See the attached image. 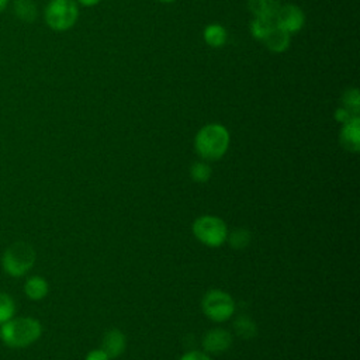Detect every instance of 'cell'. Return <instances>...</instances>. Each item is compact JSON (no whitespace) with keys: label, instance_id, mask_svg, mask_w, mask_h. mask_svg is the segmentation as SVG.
Masks as SVG:
<instances>
[{"label":"cell","instance_id":"cell-13","mask_svg":"<svg viewBox=\"0 0 360 360\" xmlns=\"http://www.w3.org/2000/svg\"><path fill=\"white\" fill-rule=\"evenodd\" d=\"M48 291H49V284L41 276H32L25 281L24 292L32 301H39V300L45 298Z\"/></svg>","mask_w":360,"mask_h":360},{"label":"cell","instance_id":"cell-15","mask_svg":"<svg viewBox=\"0 0 360 360\" xmlns=\"http://www.w3.org/2000/svg\"><path fill=\"white\" fill-rule=\"evenodd\" d=\"M202 37H204L205 44L210 45L211 48H221L226 42L228 32H226V30L221 24L212 22V24H208L204 28Z\"/></svg>","mask_w":360,"mask_h":360},{"label":"cell","instance_id":"cell-2","mask_svg":"<svg viewBox=\"0 0 360 360\" xmlns=\"http://www.w3.org/2000/svg\"><path fill=\"white\" fill-rule=\"evenodd\" d=\"M42 335V325L32 316L11 318L10 321L0 325L1 342L13 349L27 347L35 343Z\"/></svg>","mask_w":360,"mask_h":360},{"label":"cell","instance_id":"cell-9","mask_svg":"<svg viewBox=\"0 0 360 360\" xmlns=\"http://www.w3.org/2000/svg\"><path fill=\"white\" fill-rule=\"evenodd\" d=\"M339 142L347 152H359L360 149V118L359 115L350 118L347 122L343 124Z\"/></svg>","mask_w":360,"mask_h":360},{"label":"cell","instance_id":"cell-23","mask_svg":"<svg viewBox=\"0 0 360 360\" xmlns=\"http://www.w3.org/2000/svg\"><path fill=\"white\" fill-rule=\"evenodd\" d=\"M353 117H356V115H353L350 111H347V110L343 108V107L335 110V120H336L338 122H340V124L347 122V121H349L350 118H353Z\"/></svg>","mask_w":360,"mask_h":360},{"label":"cell","instance_id":"cell-21","mask_svg":"<svg viewBox=\"0 0 360 360\" xmlns=\"http://www.w3.org/2000/svg\"><path fill=\"white\" fill-rule=\"evenodd\" d=\"M342 107L350 111L353 115H359V108H360V94L356 87L347 89L343 96H342Z\"/></svg>","mask_w":360,"mask_h":360},{"label":"cell","instance_id":"cell-24","mask_svg":"<svg viewBox=\"0 0 360 360\" xmlns=\"http://www.w3.org/2000/svg\"><path fill=\"white\" fill-rule=\"evenodd\" d=\"M84 360H111L103 349H94L86 354Z\"/></svg>","mask_w":360,"mask_h":360},{"label":"cell","instance_id":"cell-8","mask_svg":"<svg viewBox=\"0 0 360 360\" xmlns=\"http://www.w3.org/2000/svg\"><path fill=\"white\" fill-rule=\"evenodd\" d=\"M231 345H232V335L222 328L210 329L202 339V347L205 353H211V354L224 353L231 347Z\"/></svg>","mask_w":360,"mask_h":360},{"label":"cell","instance_id":"cell-17","mask_svg":"<svg viewBox=\"0 0 360 360\" xmlns=\"http://www.w3.org/2000/svg\"><path fill=\"white\" fill-rule=\"evenodd\" d=\"M233 330L242 339H252L257 335V326L248 315H240L233 322Z\"/></svg>","mask_w":360,"mask_h":360},{"label":"cell","instance_id":"cell-18","mask_svg":"<svg viewBox=\"0 0 360 360\" xmlns=\"http://www.w3.org/2000/svg\"><path fill=\"white\" fill-rule=\"evenodd\" d=\"M226 240L233 249H245L252 240V233L245 228H238L228 233Z\"/></svg>","mask_w":360,"mask_h":360},{"label":"cell","instance_id":"cell-26","mask_svg":"<svg viewBox=\"0 0 360 360\" xmlns=\"http://www.w3.org/2000/svg\"><path fill=\"white\" fill-rule=\"evenodd\" d=\"M8 3H10V0H0V13H3L7 8Z\"/></svg>","mask_w":360,"mask_h":360},{"label":"cell","instance_id":"cell-27","mask_svg":"<svg viewBox=\"0 0 360 360\" xmlns=\"http://www.w3.org/2000/svg\"><path fill=\"white\" fill-rule=\"evenodd\" d=\"M158 1H160V3H173L174 0H158Z\"/></svg>","mask_w":360,"mask_h":360},{"label":"cell","instance_id":"cell-19","mask_svg":"<svg viewBox=\"0 0 360 360\" xmlns=\"http://www.w3.org/2000/svg\"><path fill=\"white\" fill-rule=\"evenodd\" d=\"M211 174H212V169H211V166L205 160L194 162L191 165V167H190V177L195 183H205V181H208Z\"/></svg>","mask_w":360,"mask_h":360},{"label":"cell","instance_id":"cell-3","mask_svg":"<svg viewBox=\"0 0 360 360\" xmlns=\"http://www.w3.org/2000/svg\"><path fill=\"white\" fill-rule=\"evenodd\" d=\"M35 263V250L27 242H15L10 245L3 256L1 266L3 270L11 277L25 276Z\"/></svg>","mask_w":360,"mask_h":360},{"label":"cell","instance_id":"cell-11","mask_svg":"<svg viewBox=\"0 0 360 360\" xmlns=\"http://www.w3.org/2000/svg\"><path fill=\"white\" fill-rule=\"evenodd\" d=\"M291 41V34L278 27L277 24L273 27V30L266 35V38L262 41L264 46L276 53H281L288 49Z\"/></svg>","mask_w":360,"mask_h":360},{"label":"cell","instance_id":"cell-7","mask_svg":"<svg viewBox=\"0 0 360 360\" xmlns=\"http://www.w3.org/2000/svg\"><path fill=\"white\" fill-rule=\"evenodd\" d=\"M274 21L278 27H281L287 32L295 34L305 24V14L295 4H284V6H280L274 17Z\"/></svg>","mask_w":360,"mask_h":360},{"label":"cell","instance_id":"cell-16","mask_svg":"<svg viewBox=\"0 0 360 360\" xmlns=\"http://www.w3.org/2000/svg\"><path fill=\"white\" fill-rule=\"evenodd\" d=\"M274 25H276L274 18L253 17V20L249 24V31L255 39L263 41L266 38V35L273 30Z\"/></svg>","mask_w":360,"mask_h":360},{"label":"cell","instance_id":"cell-6","mask_svg":"<svg viewBox=\"0 0 360 360\" xmlns=\"http://www.w3.org/2000/svg\"><path fill=\"white\" fill-rule=\"evenodd\" d=\"M201 308L204 315L212 322H225L235 314V301L226 291L214 288L204 295Z\"/></svg>","mask_w":360,"mask_h":360},{"label":"cell","instance_id":"cell-5","mask_svg":"<svg viewBox=\"0 0 360 360\" xmlns=\"http://www.w3.org/2000/svg\"><path fill=\"white\" fill-rule=\"evenodd\" d=\"M194 236L208 248H219L226 242L228 226L225 221L217 215H201L193 222Z\"/></svg>","mask_w":360,"mask_h":360},{"label":"cell","instance_id":"cell-14","mask_svg":"<svg viewBox=\"0 0 360 360\" xmlns=\"http://www.w3.org/2000/svg\"><path fill=\"white\" fill-rule=\"evenodd\" d=\"M14 15L24 22H34L38 17V8L34 0H13Z\"/></svg>","mask_w":360,"mask_h":360},{"label":"cell","instance_id":"cell-12","mask_svg":"<svg viewBox=\"0 0 360 360\" xmlns=\"http://www.w3.org/2000/svg\"><path fill=\"white\" fill-rule=\"evenodd\" d=\"M280 6V0H248V8L253 17L274 18Z\"/></svg>","mask_w":360,"mask_h":360},{"label":"cell","instance_id":"cell-20","mask_svg":"<svg viewBox=\"0 0 360 360\" xmlns=\"http://www.w3.org/2000/svg\"><path fill=\"white\" fill-rule=\"evenodd\" d=\"M15 315V301L11 295L0 292V325L10 321Z\"/></svg>","mask_w":360,"mask_h":360},{"label":"cell","instance_id":"cell-4","mask_svg":"<svg viewBox=\"0 0 360 360\" xmlns=\"http://www.w3.org/2000/svg\"><path fill=\"white\" fill-rule=\"evenodd\" d=\"M44 18L53 31L70 30L79 18L76 0H49L44 10Z\"/></svg>","mask_w":360,"mask_h":360},{"label":"cell","instance_id":"cell-10","mask_svg":"<svg viewBox=\"0 0 360 360\" xmlns=\"http://www.w3.org/2000/svg\"><path fill=\"white\" fill-rule=\"evenodd\" d=\"M127 346V338L125 335L117 329H108L103 338V350L108 354L110 359H117L122 354V352L125 350Z\"/></svg>","mask_w":360,"mask_h":360},{"label":"cell","instance_id":"cell-25","mask_svg":"<svg viewBox=\"0 0 360 360\" xmlns=\"http://www.w3.org/2000/svg\"><path fill=\"white\" fill-rule=\"evenodd\" d=\"M76 1L80 3V4L84 6V7H93V6L98 4L101 0H76Z\"/></svg>","mask_w":360,"mask_h":360},{"label":"cell","instance_id":"cell-1","mask_svg":"<svg viewBox=\"0 0 360 360\" xmlns=\"http://www.w3.org/2000/svg\"><path fill=\"white\" fill-rule=\"evenodd\" d=\"M229 142V131L222 124L211 122L200 128L194 138V148L202 160L215 162L226 153Z\"/></svg>","mask_w":360,"mask_h":360},{"label":"cell","instance_id":"cell-22","mask_svg":"<svg viewBox=\"0 0 360 360\" xmlns=\"http://www.w3.org/2000/svg\"><path fill=\"white\" fill-rule=\"evenodd\" d=\"M179 360H214L210 354L200 352V350H191L184 353Z\"/></svg>","mask_w":360,"mask_h":360}]
</instances>
